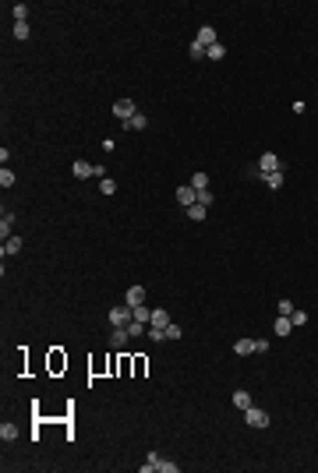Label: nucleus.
I'll list each match as a JSON object with an SVG mask.
<instances>
[{
    "label": "nucleus",
    "mask_w": 318,
    "mask_h": 473,
    "mask_svg": "<svg viewBox=\"0 0 318 473\" xmlns=\"http://www.w3.org/2000/svg\"><path fill=\"white\" fill-rule=\"evenodd\" d=\"M128 332H131V339L145 336V322H128Z\"/></svg>",
    "instance_id": "bb28decb"
},
{
    "label": "nucleus",
    "mask_w": 318,
    "mask_h": 473,
    "mask_svg": "<svg viewBox=\"0 0 318 473\" xmlns=\"http://www.w3.org/2000/svg\"><path fill=\"white\" fill-rule=\"evenodd\" d=\"M272 170H283L280 155H276V152H262V159H258V177H265V173H272Z\"/></svg>",
    "instance_id": "20e7f679"
},
{
    "label": "nucleus",
    "mask_w": 318,
    "mask_h": 473,
    "mask_svg": "<svg viewBox=\"0 0 318 473\" xmlns=\"http://www.w3.org/2000/svg\"><path fill=\"white\" fill-rule=\"evenodd\" d=\"M262 180H265V187H272V191H280V187H283V180H287V170H272V173H265Z\"/></svg>",
    "instance_id": "9d476101"
},
{
    "label": "nucleus",
    "mask_w": 318,
    "mask_h": 473,
    "mask_svg": "<svg viewBox=\"0 0 318 473\" xmlns=\"http://www.w3.org/2000/svg\"><path fill=\"white\" fill-rule=\"evenodd\" d=\"M180 336H184V329H180L177 322H170V325H166V339H180Z\"/></svg>",
    "instance_id": "c756f323"
},
{
    "label": "nucleus",
    "mask_w": 318,
    "mask_h": 473,
    "mask_svg": "<svg viewBox=\"0 0 318 473\" xmlns=\"http://www.w3.org/2000/svg\"><path fill=\"white\" fill-rule=\"evenodd\" d=\"M280 314H287V318H290V314H294V304H290V300H280Z\"/></svg>",
    "instance_id": "72a5a7b5"
},
{
    "label": "nucleus",
    "mask_w": 318,
    "mask_h": 473,
    "mask_svg": "<svg viewBox=\"0 0 318 473\" xmlns=\"http://www.w3.org/2000/svg\"><path fill=\"white\" fill-rule=\"evenodd\" d=\"M131 311H135V322H149V318H152V311H149L145 304H138V307H131Z\"/></svg>",
    "instance_id": "b1692460"
},
{
    "label": "nucleus",
    "mask_w": 318,
    "mask_h": 473,
    "mask_svg": "<svg viewBox=\"0 0 318 473\" xmlns=\"http://www.w3.org/2000/svg\"><path fill=\"white\" fill-rule=\"evenodd\" d=\"M71 173H74L78 180H89V177H96V166H92V163H85V159H78V163L71 166Z\"/></svg>",
    "instance_id": "0eeeda50"
},
{
    "label": "nucleus",
    "mask_w": 318,
    "mask_h": 473,
    "mask_svg": "<svg viewBox=\"0 0 318 473\" xmlns=\"http://www.w3.org/2000/svg\"><path fill=\"white\" fill-rule=\"evenodd\" d=\"M156 470H159V473H177V463H170V459H159V463H156Z\"/></svg>",
    "instance_id": "c85d7f7f"
},
{
    "label": "nucleus",
    "mask_w": 318,
    "mask_h": 473,
    "mask_svg": "<svg viewBox=\"0 0 318 473\" xmlns=\"http://www.w3.org/2000/svg\"><path fill=\"white\" fill-rule=\"evenodd\" d=\"M128 339H131L128 325H124V329H113V336H110V346H113V350H124V346H128Z\"/></svg>",
    "instance_id": "9b49d317"
},
{
    "label": "nucleus",
    "mask_w": 318,
    "mask_h": 473,
    "mask_svg": "<svg viewBox=\"0 0 318 473\" xmlns=\"http://www.w3.org/2000/svg\"><path fill=\"white\" fill-rule=\"evenodd\" d=\"M233 406H237V410H248V406H251V392L237 388V392H233Z\"/></svg>",
    "instance_id": "dca6fc26"
},
{
    "label": "nucleus",
    "mask_w": 318,
    "mask_h": 473,
    "mask_svg": "<svg viewBox=\"0 0 318 473\" xmlns=\"http://www.w3.org/2000/svg\"><path fill=\"white\" fill-rule=\"evenodd\" d=\"M205 212H209L205 205H191V209H187V219H194V223H202V219H205Z\"/></svg>",
    "instance_id": "4be33fe9"
},
{
    "label": "nucleus",
    "mask_w": 318,
    "mask_h": 473,
    "mask_svg": "<svg viewBox=\"0 0 318 473\" xmlns=\"http://www.w3.org/2000/svg\"><path fill=\"white\" fill-rule=\"evenodd\" d=\"M0 438H4V442H14V438H18V427L4 420V424H0Z\"/></svg>",
    "instance_id": "6ab92c4d"
},
{
    "label": "nucleus",
    "mask_w": 318,
    "mask_h": 473,
    "mask_svg": "<svg viewBox=\"0 0 318 473\" xmlns=\"http://www.w3.org/2000/svg\"><path fill=\"white\" fill-rule=\"evenodd\" d=\"M156 463H159V456H156V452H149V459L142 463V473H152V470H156Z\"/></svg>",
    "instance_id": "7c9ffc66"
},
{
    "label": "nucleus",
    "mask_w": 318,
    "mask_h": 473,
    "mask_svg": "<svg viewBox=\"0 0 318 473\" xmlns=\"http://www.w3.org/2000/svg\"><path fill=\"white\" fill-rule=\"evenodd\" d=\"M149 325H152V329H166V325H170V311H166V307H156L152 318H149Z\"/></svg>",
    "instance_id": "6e6552de"
},
{
    "label": "nucleus",
    "mask_w": 318,
    "mask_h": 473,
    "mask_svg": "<svg viewBox=\"0 0 318 473\" xmlns=\"http://www.w3.org/2000/svg\"><path fill=\"white\" fill-rule=\"evenodd\" d=\"M128 322H135V311H131L128 304H117V307H110V325H113V329H124Z\"/></svg>",
    "instance_id": "f03ea898"
},
{
    "label": "nucleus",
    "mask_w": 318,
    "mask_h": 473,
    "mask_svg": "<svg viewBox=\"0 0 318 473\" xmlns=\"http://www.w3.org/2000/svg\"><path fill=\"white\" fill-rule=\"evenodd\" d=\"M11 14H14V21H28V4H14Z\"/></svg>",
    "instance_id": "5701e85b"
},
{
    "label": "nucleus",
    "mask_w": 318,
    "mask_h": 473,
    "mask_svg": "<svg viewBox=\"0 0 318 473\" xmlns=\"http://www.w3.org/2000/svg\"><path fill=\"white\" fill-rule=\"evenodd\" d=\"M198 205L209 209V205H212V194H209V191H198Z\"/></svg>",
    "instance_id": "473e14b6"
},
{
    "label": "nucleus",
    "mask_w": 318,
    "mask_h": 473,
    "mask_svg": "<svg viewBox=\"0 0 318 473\" xmlns=\"http://www.w3.org/2000/svg\"><path fill=\"white\" fill-rule=\"evenodd\" d=\"M194 191H209V177L205 173H191V180H187Z\"/></svg>",
    "instance_id": "a211bd4d"
},
{
    "label": "nucleus",
    "mask_w": 318,
    "mask_h": 473,
    "mask_svg": "<svg viewBox=\"0 0 318 473\" xmlns=\"http://www.w3.org/2000/svg\"><path fill=\"white\" fill-rule=\"evenodd\" d=\"M269 350V339H255V353H265Z\"/></svg>",
    "instance_id": "f704fd0d"
},
{
    "label": "nucleus",
    "mask_w": 318,
    "mask_h": 473,
    "mask_svg": "<svg viewBox=\"0 0 318 473\" xmlns=\"http://www.w3.org/2000/svg\"><path fill=\"white\" fill-rule=\"evenodd\" d=\"M18 251H21V236H7L4 247H0V254H4V258H11V254H18Z\"/></svg>",
    "instance_id": "4468645a"
},
{
    "label": "nucleus",
    "mask_w": 318,
    "mask_h": 473,
    "mask_svg": "<svg viewBox=\"0 0 318 473\" xmlns=\"http://www.w3.org/2000/svg\"><path fill=\"white\" fill-rule=\"evenodd\" d=\"M205 57H209V60H223V57H226V46H223V43H212V46L205 50Z\"/></svg>",
    "instance_id": "aec40b11"
},
{
    "label": "nucleus",
    "mask_w": 318,
    "mask_h": 473,
    "mask_svg": "<svg viewBox=\"0 0 318 473\" xmlns=\"http://www.w3.org/2000/svg\"><path fill=\"white\" fill-rule=\"evenodd\" d=\"M233 353H237V357H248V353H255V339H237V343H233Z\"/></svg>",
    "instance_id": "2eb2a0df"
},
{
    "label": "nucleus",
    "mask_w": 318,
    "mask_h": 473,
    "mask_svg": "<svg viewBox=\"0 0 318 473\" xmlns=\"http://www.w3.org/2000/svg\"><path fill=\"white\" fill-rule=\"evenodd\" d=\"M99 191H103V194H117V180L103 177V180H99Z\"/></svg>",
    "instance_id": "a878e982"
},
{
    "label": "nucleus",
    "mask_w": 318,
    "mask_h": 473,
    "mask_svg": "<svg viewBox=\"0 0 318 473\" xmlns=\"http://www.w3.org/2000/svg\"><path fill=\"white\" fill-rule=\"evenodd\" d=\"M194 43L205 46V50H209L212 43H219V39H216V28H212V25H202V28H198V35H194Z\"/></svg>",
    "instance_id": "423d86ee"
},
{
    "label": "nucleus",
    "mask_w": 318,
    "mask_h": 473,
    "mask_svg": "<svg viewBox=\"0 0 318 473\" xmlns=\"http://www.w3.org/2000/svg\"><path fill=\"white\" fill-rule=\"evenodd\" d=\"M124 304H128V307H138V304H145V286H131V290L124 293Z\"/></svg>",
    "instance_id": "1a4fd4ad"
},
{
    "label": "nucleus",
    "mask_w": 318,
    "mask_h": 473,
    "mask_svg": "<svg viewBox=\"0 0 318 473\" xmlns=\"http://www.w3.org/2000/svg\"><path fill=\"white\" fill-rule=\"evenodd\" d=\"M187 53H191V60H202V57H205V46H198V43H191V50H187Z\"/></svg>",
    "instance_id": "2f4dec72"
},
{
    "label": "nucleus",
    "mask_w": 318,
    "mask_h": 473,
    "mask_svg": "<svg viewBox=\"0 0 318 473\" xmlns=\"http://www.w3.org/2000/svg\"><path fill=\"white\" fill-rule=\"evenodd\" d=\"M135 113H138V106H135V99H128V96H121V99L113 103V117H117L121 124H128Z\"/></svg>",
    "instance_id": "f257e3e1"
},
{
    "label": "nucleus",
    "mask_w": 318,
    "mask_h": 473,
    "mask_svg": "<svg viewBox=\"0 0 318 473\" xmlns=\"http://www.w3.org/2000/svg\"><path fill=\"white\" fill-rule=\"evenodd\" d=\"M121 127H124V131H145V127H149V117L138 110V113L131 117V120H128V124H121Z\"/></svg>",
    "instance_id": "f8f14e48"
},
{
    "label": "nucleus",
    "mask_w": 318,
    "mask_h": 473,
    "mask_svg": "<svg viewBox=\"0 0 318 473\" xmlns=\"http://www.w3.org/2000/svg\"><path fill=\"white\" fill-rule=\"evenodd\" d=\"M290 322H294V329H301V325H308V314L294 307V314H290Z\"/></svg>",
    "instance_id": "cd10ccee"
},
{
    "label": "nucleus",
    "mask_w": 318,
    "mask_h": 473,
    "mask_svg": "<svg viewBox=\"0 0 318 473\" xmlns=\"http://www.w3.org/2000/svg\"><path fill=\"white\" fill-rule=\"evenodd\" d=\"M28 21H14V39H28Z\"/></svg>",
    "instance_id": "393cba45"
},
{
    "label": "nucleus",
    "mask_w": 318,
    "mask_h": 473,
    "mask_svg": "<svg viewBox=\"0 0 318 473\" xmlns=\"http://www.w3.org/2000/svg\"><path fill=\"white\" fill-rule=\"evenodd\" d=\"M0 187H14V173H11V166H0Z\"/></svg>",
    "instance_id": "412c9836"
},
{
    "label": "nucleus",
    "mask_w": 318,
    "mask_h": 473,
    "mask_svg": "<svg viewBox=\"0 0 318 473\" xmlns=\"http://www.w3.org/2000/svg\"><path fill=\"white\" fill-rule=\"evenodd\" d=\"M244 420H248V427H255V431H265V427H269V413L258 410V406H248V410H244Z\"/></svg>",
    "instance_id": "7ed1b4c3"
},
{
    "label": "nucleus",
    "mask_w": 318,
    "mask_h": 473,
    "mask_svg": "<svg viewBox=\"0 0 318 473\" xmlns=\"http://www.w3.org/2000/svg\"><path fill=\"white\" fill-rule=\"evenodd\" d=\"M177 202H180L184 209H191V205H198V191H194L191 184H180V187H177Z\"/></svg>",
    "instance_id": "39448f33"
},
{
    "label": "nucleus",
    "mask_w": 318,
    "mask_h": 473,
    "mask_svg": "<svg viewBox=\"0 0 318 473\" xmlns=\"http://www.w3.org/2000/svg\"><path fill=\"white\" fill-rule=\"evenodd\" d=\"M11 226H14V216H11V212H4V216H0V236H4V240L11 236Z\"/></svg>",
    "instance_id": "f3484780"
},
{
    "label": "nucleus",
    "mask_w": 318,
    "mask_h": 473,
    "mask_svg": "<svg viewBox=\"0 0 318 473\" xmlns=\"http://www.w3.org/2000/svg\"><path fill=\"white\" fill-rule=\"evenodd\" d=\"M290 329H294V322L287 318V314H280V318H276V322H272V332H276V336H280V339H283V336H290Z\"/></svg>",
    "instance_id": "ddd939ff"
}]
</instances>
